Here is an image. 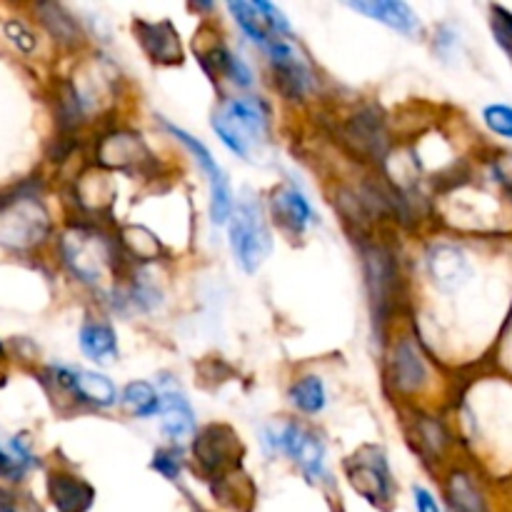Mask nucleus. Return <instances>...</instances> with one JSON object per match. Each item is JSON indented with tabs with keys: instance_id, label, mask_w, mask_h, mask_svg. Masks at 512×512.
<instances>
[{
	"instance_id": "obj_1",
	"label": "nucleus",
	"mask_w": 512,
	"mask_h": 512,
	"mask_svg": "<svg viewBox=\"0 0 512 512\" xmlns=\"http://www.w3.org/2000/svg\"><path fill=\"white\" fill-rule=\"evenodd\" d=\"M213 130L230 153L250 160L268 145L270 115L260 98H230L213 115Z\"/></svg>"
},
{
	"instance_id": "obj_2",
	"label": "nucleus",
	"mask_w": 512,
	"mask_h": 512,
	"mask_svg": "<svg viewBox=\"0 0 512 512\" xmlns=\"http://www.w3.org/2000/svg\"><path fill=\"white\" fill-rule=\"evenodd\" d=\"M65 263L88 285H103L115 268V250L108 238L93 230H70L63 240Z\"/></svg>"
},
{
	"instance_id": "obj_3",
	"label": "nucleus",
	"mask_w": 512,
	"mask_h": 512,
	"mask_svg": "<svg viewBox=\"0 0 512 512\" xmlns=\"http://www.w3.org/2000/svg\"><path fill=\"white\" fill-rule=\"evenodd\" d=\"M230 248L245 273H255L270 255L273 240L258 205L240 203L230 215Z\"/></svg>"
},
{
	"instance_id": "obj_4",
	"label": "nucleus",
	"mask_w": 512,
	"mask_h": 512,
	"mask_svg": "<svg viewBox=\"0 0 512 512\" xmlns=\"http://www.w3.org/2000/svg\"><path fill=\"white\" fill-rule=\"evenodd\" d=\"M348 480L350 488L360 498L368 500L373 508L388 510L393 505V475H390L385 455L378 448H373V445H368V448H363L358 455L348 460Z\"/></svg>"
},
{
	"instance_id": "obj_5",
	"label": "nucleus",
	"mask_w": 512,
	"mask_h": 512,
	"mask_svg": "<svg viewBox=\"0 0 512 512\" xmlns=\"http://www.w3.org/2000/svg\"><path fill=\"white\" fill-rule=\"evenodd\" d=\"M48 213L33 198L10 200L0 205V245L13 250H28L48 235Z\"/></svg>"
},
{
	"instance_id": "obj_6",
	"label": "nucleus",
	"mask_w": 512,
	"mask_h": 512,
	"mask_svg": "<svg viewBox=\"0 0 512 512\" xmlns=\"http://www.w3.org/2000/svg\"><path fill=\"white\" fill-rule=\"evenodd\" d=\"M268 443L275 450L288 455L293 463H298V468L308 475L313 483H318L325 475V448L320 443L318 435L310 433L303 425L288 423L278 430H270Z\"/></svg>"
},
{
	"instance_id": "obj_7",
	"label": "nucleus",
	"mask_w": 512,
	"mask_h": 512,
	"mask_svg": "<svg viewBox=\"0 0 512 512\" xmlns=\"http://www.w3.org/2000/svg\"><path fill=\"white\" fill-rule=\"evenodd\" d=\"M165 128L173 133V138H178L193 153V158L198 160V165L210 178V218H213L215 225H225L230 220V215H233V193H230V183L225 178V173L213 160L210 150L198 138H193V135H188L185 130L175 128L170 123H165Z\"/></svg>"
},
{
	"instance_id": "obj_8",
	"label": "nucleus",
	"mask_w": 512,
	"mask_h": 512,
	"mask_svg": "<svg viewBox=\"0 0 512 512\" xmlns=\"http://www.w3.org/2000/svg\"><path fill=\"white\" fill-rule=\"evenodd\" d=\"M428 273L440 290L455 293V290L468 283L473 268H470V260L463 250L455 248V245L440 243L428 250Z\"/></svg>"
},
{
	"instance_id": "obj_9",
	"label": "nucleus",
	"mask_w": 512,
	"mask_h": 512,
	"mask_svg": "<svg viewBox=\"0 0 512 512\" xmlns=\"http://www.w3.org/2000/svg\"><path fill=\"white\" fill-rule=\"evenodd\" d=\"M55 383L60 388L70 390L75 398L83 403L98 405V408H110L118 400V390L110 383L105 375L88 373V370H73V368H55Z\"/></svg>"
},
{
	"instance_id": "obj_10",
	"label": "nucleus",
	"mask_w": 512,
	"mask_h": 512,
	"mask_svg": "<svg viewBox=\"0 0 512 512\" xmlns=\"http://www.w3.org/2000/svg\"><path fill=\"white\" fill-rule=\"evenodd\" d=\"M235 445H238V435L233 430L225 428V425H210L198 435L193 453L208 473L220 475L225 468L233 465Z\"/></svg>"
},
{
	"instance_id": "obj_11",
	"label": "nucleus",
	"mask_w": 512,
	"mask_h": 512,
	"mask_svg": "<svg viewBox=\"0 0 512 512\" xmlns=\"http://www.w3.org/2000/svg\"><path fill=\"white\" fill-rule=\"evenodd\" d=\"M368 285H370V298H373V315L378 323H385V315L393 308V295H395V265L385 250H373L368 255Z\"/></svg>"
},
{
	"instance_id": "obj_12",
	"label": "nucleus",
	"mask_w": 512,
	"mask_h": 512,
	"mask_svg": "<svg viewBox=\"0 0 512 512\" xmlns=\"http://www.w3.org/2000/svg\"><path fill=\"white\" fill-rule=\"evenodd\" d=\"M270 208H273V218L278 220L280 228H285L293 235L303 233V230L313 223L310 203L305 200V195L290 183L278 185V188L273 190V195H270Z\"/></svg>"
},
{
	"instance_id": "obj_13",
	"label": "nucleus",
	"mask_w": 512,
	"mask_h": 512,
	"mask_svg": "<svg viewBox=\"0 0 512 512\" xmlns=\"http://www.w3.org/2000/svg\"><path fill=\"white\" fill-rule=\"evenodd\" d=\"M160 415H163V433L165 438L173 440L175 445L185 443L195 435V413L190 408L188 398L178 388H165L160 393Z\"/></svg>"
},
{
	"instance_id": "obj_14",
	"label": "nucleus",
	"mask_w": 512,
	"mask_h": 512,
	"mask_svg": "<svg viewBox=\"0 0 512 512\" xmlns=\"http://www.w3.org/2000/svg\"><path fill=\"white\" fill-rule=\"evenodd\" d=\"M48 495L58 512H88L95 503V490L90 488V483L73 473L50 475Z\"/></svg>"
},
{
	"instance_id": "obj_15",
	"label": "nucleus",
	"mask_w": 512,
	"mask_h": 512,
	"mask_svg": "<svg viewBox=\"0 0 512 512\" xmlns=\"http://www.w3.org/2000/svg\"><path fill=\"white\" fill-rule=\"evenodd\" d=\"M133 30L138 33L140 43H143L145 53L153 58V63H180L183 53H180L178 33H175L173 23H168V20H163V23H145V20H138L133 25Z\"/></svg>"
},
{
	"instance_id": "obj_16",
	"label": "nucleus",
	"mask_w": 512,
	"mask_h": 512,
	"mask_svg": "<svg viewBox=\"0 0 512 512\" xmlns=\"http://www.w3.org/2000/svg\"><path fill=\"white\" fill-rule=\"evenodd\" d=\"M350 8L368 15V18L380 20L383 25L400 30L405 35L420 33L418 13L408 3H400V0H368V3H350Z\"/></svg>"
},
{
	"instance_id": "obj_17",
	"label": "nucleus",
	"mask_w": 512,
	"mask_h": 512,
	"mask_svg": "<svg viewBox=\"0 0 512 512\" xmlns=\"http://www.w3.org/2000/svg\"><path fill=\"white\" fill-rule=\"evenodd\" d=\"M390 368H393V385L400 393H415L428 380V370H425L423 358H420V353L415 350V345L410 340H400L395 345Z\"/></svg>"
},
{
	"instance_id": "obj_18",
	"label": "nucleus",
	"mask_w": 512,
	"mask_h": 512,
	"mask_svg": "<svg viewBox=\"0 0 512 512\" xmlns=\"http://www.w3.org/2000/svg\"><path fill=\"white\" fill-rule=\"evenodd\" d=\"M80 350L95 363H110L113 358H118L115 330L110 325L98 323V320H88L80 328Z\"/></svg>"
},
{
	"instance_id": "obj_19",
	"label": "nucleus",
	"mask_w": 512,
	"mask_h": 512,
	"mask_svg": "<svg viewBox=\"0 0 512 512\" xmlns=\"http://www.w3.org/2000/svg\"><path fill=\"white\" fill-rule=\"evenodd\" d=\"M123 403L135 418H153L160 413V393L150 383L143 380H135L125 388Z\"/></svg>"
},
{
	"instance_id": "obj_20",
	"label": "nucleus",
	"mask_w": 512,
	"mask_h": 512,
	"mask_svg": "<svg viewBox=\"0 0 512 512\" xmlns=\"http://www.w3.org/2000/svg\"><path fill=\"white\" fill-rule=\"evenodd\" d=\"M290 403L298 410L308 415H318L325 408V385L318 375H308L300 378L298 383L290 388Z\"/></svg>"
},
{
	"instance_id": "obj_21",
	"label": "nucleus",
	"mask_w": 512,
	"mask_h": 512,
	"mask_svg": "<svg viewBox=\"0 0 512 512\" xmlns=\"http://www.w3.org/2000/svg\"><path fill=\"white\" fill-rule=\"evenodd\" d=\"M448 493L455 512H485L483 498H480L478 488H475L473 480H470L468 475L455 473L453 478H450Z\"/></svg>"
},
{
	"instance_id": "obj_22",
	"label": "nucleus",
	"mask_w": 512,
	"mask_h": 512,
	"mask_svg": "<svg viewBox=\"0 0 512 512\" xmlns=\"http://www.w3.org/2000/svg\"><path fill=\"white\" fill-rule=\"evenodd\" d=\"M210 60H213L215 70L220 75L230 80V83H238V85H250V70L245 68L243 60L238 55L230 53L228 48H213L210 50Z\"/></svg>"
},
{
	"instance_id": "obj_23",
	"label": "nucleus",
	"mask_w": 512,
	"mask_h": 512,
	"mask_svg": "<svg viewBox=\"0 0 512 512\" xmlns=\"http://www.w3.org/2000/svg\"><path fill=\"white\" fill-rule=\"evenodd\" d=\"M13 450L15 455H10L0 448V478L5 480H18L20 475L25 473V468L30 465L28 450H25L18 440H13Z\"/></svg>"
},
{
	"instance_id": "obj_24",
	"label": "nucleus",
	"mask_w": 512,
	"mask_h": 512,
	"mask_svg": "<svg viewBox=\"0 0 512 512\" xmlns=\"http://www.w3.org/2000/svg\"><path fill=\"white\" fill-rule=\"evenodd\" d=\"M483 120L495 135L512 140V108L503 103H493L483 110Z\"/></svg>"
},
{
	"instance_id": "obj_25",
	"label": "nucleus",
	"mask_w": 512,
	"mask_h": 512,
	"mask_svg": "<svg viewBox=\"0 0 512 512\" xmlns=\"http://www.w3.org/2000/svg\"><path fill=\"white\" fill-rule=\"evenodd\" d=\"M493 33L500 48L512 58V13L505 8H493Z\"/></svg>"
},
{
	"instance_id": "obj_26",
	"label": "nucleus",
	"mask_w": 512,
	"mask_h": 512,
	"mask_svg": "<svg viewBox=\"0 0 512 512\" xmlns=\"http://www.w3.org/2000/svg\"><path fill=\"white\" fill-rule=\"evenodd\" d=\"M3 30H5V35H8V40L15 45V48H20L23 53H33V50H35V35L30 33V30L25 28L20 20H15V18L5 20Z\"/></svg>"
},
{
	"instance_id": "obj_27",
	"label": "nucleus",
	"mask_w": 512,
	"mask_h": 512,
	"mask_svg": "<svg viewBox=\"0 0 512 512\" xmlns=\"http://www.w3.org/2000/svg\"><path fill=\"white\" fill-rule=\"evenodd\" d=\"M153 470L165 475L168 480L180 478V455L173 448H163L153 455Z\"/></svg>"
},
{
	"instance_id": "obj_28",
	"label": "nucleus",
	"mask_w": 512,
	"mask_h": 512,
	"mask_svg": "<svg viewBox=\"0 0 512 512\" xmlns=\"http://www.w3.org/2000/svg\"><path fill=\"white\" fill-rule=\"evenodd\" d=\"M0 512H40L38 505L13 490H0Z\"/></svg>"
},
{
	"instance_id": "obj_29",
	"label": "nucleus",
	"mask_w": 512,
	"mask_h": 512,
	"mask_svg": "<svg viewBox=\"0 0 512 512\" xmlns=\"http://www.w3.org/2000/svg\"><path fill=\"white\" fill-rule=\"evenodd\" d=\"M413 498H415V508L418 512H440V505L438 500L433 498V493L425 488H420V485H415L413 488Z\"/></svg>"
},
{
	"instance_id": "obj_30",
	"label": "nucleus",
	"mask_w": 512,
	"mask_h": 512,
	"mask_svg": "<svg viewBox=\"0 0 512 512\" xmlns=\"http://www.w3.org/2000/svg\"><path fill=\"white\" fill-rule=\"evenodd\" d=\"M0 360H3V345H0Z\"/></svg>"
}]
</instances>
